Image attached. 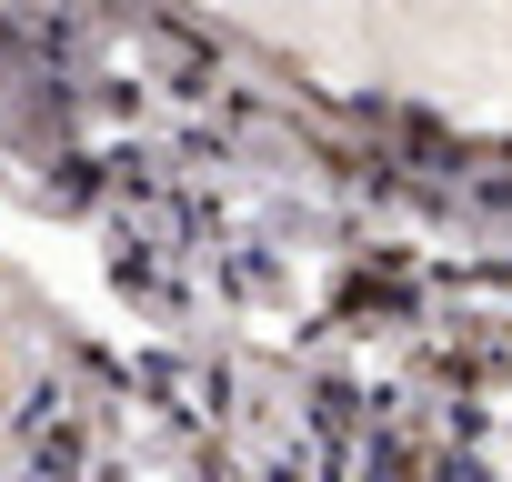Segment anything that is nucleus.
I'll return each instance as SVG.
<instances>
[]
</instances>
